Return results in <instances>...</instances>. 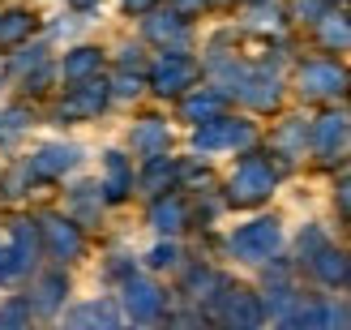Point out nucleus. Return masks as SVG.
<instances>
[{
	"mask_svg": "<svg viewBox=\"0 0 351 330\" xmlns=\"http://www.w3.org/2000/svg\"><path fill=\"white\" fill-rule=\"evenodd\" d=\"M278 245V232H274V223H257V228H249V232H240L236 236V249L240 253H270Z\"/></svg>",
	"mask_w": 351,
	"mask_h": 330,
	"instance_id": "f03ea898",
	"label": "nucleus"
},
{
	"mask_svg": "<svg viewBox=\"0 0 351 330\" xmlns=\"http://www.w3.org/2000/svg\"><path fill=\"white\" fill-rule=\"evenodd\" d=\"M129 305H133V309H137L142 318H150L154 309H159V292H150V287H137V300L129 296Z\"/></svg>",
	"mask_w": 351,
	"mask_h": 330,
	"instance_id": "7ed1b4c3",
	"label": "nucleus"
},
{
	"mask_svg": "<svg viewBox=\"0 0 351 330\" xmlns=\"http://www.w3.org/2000/svg\"><path fill=\"white\" fill-rule=\"evenodd\" d=\"M129 5H146V0H129Z\"/></svg>",
	"mask_w": 351,
	"mask_h": 330,
	"instance_id": "20e7f679",
	"label": "nucleus"
},
{
	"mask_svg": "<svg viewBox=\"0 0 351 330\" xmlns=\"http://www.w3.org/2000/svg\"><path fill=\"white\" fill-rule=\"evenodd\" d=\"M232 193H240V202H253V198H266L270 193V172L261 163H244L240 176L232 185Z\"/></svg>",
	"mask_w": 351,
	"mask_h": 330,
	"instance_id": "f257e3e1",
	"label": "nucleus"
}]
</instances>
